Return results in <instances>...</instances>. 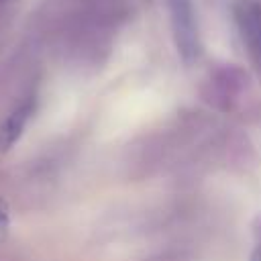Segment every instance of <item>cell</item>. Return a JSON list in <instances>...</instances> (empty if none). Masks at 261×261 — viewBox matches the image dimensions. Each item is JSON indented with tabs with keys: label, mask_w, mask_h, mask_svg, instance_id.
I'll return each instance as SVG.
<instances>
[{
	"label": "cell",
	"mask_w": 261,
	"mask_h": 261,
	"mask_svg": "<svg viewBox=\"0 0 261 261\" xmlns=\"http://www.w3.org/2000/svg\"><path fill=\"white\" fill-rule=\"evenodd\" d=\"M251 261H261V243L255 247V251H253V255H251Z\"/></svg>",
	"instance_id": "5"
},
{
	"label": "cell",
	"mask_w": 261,
	"mask_h": 261,
	"mask_svg": "<svg viewBox=\"0 0 261 261\" xmlns=\"http://www.w3.org/2000/svg\"><path fill=\"white\" fill-rule=\"evenodd\" d=\"M6 224H8V214H6L4 204L0 202V230H4V228H6Z\"/></svg>",
	"instance_id": "4"
},
{
	"label": "cell",
	"mask_w": 261,
	"mask_h": 261,
	"mask_svg": "<svg viewBox=\"0 0 261 261\" xmlns=\"http://www.w3.org/2000/svg\"><path fill=\"white\" fill-rule=\"evenodd\" d=\"M234 18L247 51L261 65V0H239Z\"/></svg>",
	"instance_id": "2"
},
{
	"label": "cell",
	"mask_w": 261,
	"mask_h": 261,
	"mask_svg": "<svg viewBox=\"0 0 261 261\" xmlns=\"http://www.w3.org/2000/svg\"><path fill=\"white\" fill-rule=\"evenodd\" d=\"M167 12H169L177 53L186 63H192L198 57V47H200L192 0H167Z\"/></svg>",
	"instance_id": "1"
},
{
	"label": "cell",
	"mask_w": 261,
	"mask_h": 261,
	"mask_svg": "<svg viewBox=\"0 0 261 261\" xmlns=\"http://www.w3.org/2000/svg\"><path fill=\"white\" fill-rule=\"evenodd\" d=\"M33 110H35V102H33V100H27V102H22L20 106H16V108L2 120V124H0V151L10 149V147L18 141V137H20V133L24 130V126H27V122H29Z\"/></svg>",
	"instance_id": "3"
}]
</instances>
